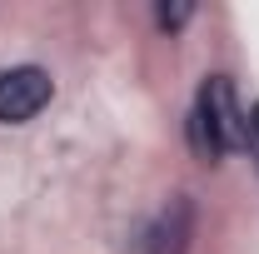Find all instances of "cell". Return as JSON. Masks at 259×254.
<instances>
[{"instance_id":"6da1fadb","label":"cell","mask_w":259,"mask_h":254,"mask_svg":"<svg viewBox=\"0 0 259 254\" xmlns=\"http://www.w3.org/2000/svg\"><path fill=\"white\" fill-rule=\"evenodd\" d=\"M50 95H55L50 70H40V65H10V70H0V125L35 120L50 105Z\"/></svg>"},{"instance_id":"7a4b0ae2","label":"cell","mask_w":259,"mask_h":254,"mask_svg":"<svg viewBox=\"0 0 259 254\" xmlns=\"http://www.w3.org/2000/svg\"><path fill=\"white\" fill-rule=\"evenodd\" d=\"M194 110L209 120V130L220 135V145L229 150H249L254 140H249V115L239 110V100H234V85H229L225 75H209L204 85H199V95H194Z\"/></svg>"},{"instance_id":"3957f363","label":"cell","mask_w":259,"mask_h":254,"mask_svg":"<svg viewBox=\"0 0 259 254\" xmlns=\"http://www.w3.org/2000/svg\"><path fill=\"white\" fill-rule=\"evenodd\" d=\"M190 239H194V204H190V194H175L135 234V254H190Z\"/></svg>"},{"instance_id":"277c9868","label":"cell","mask_w":259,"mask_h":254,"mask_svg":"<svg viewBox=\"0 0 259 254\" xmlns=\"http://www.w3.org/2000/svg\"><path fill=\"white\" fill-rule=\"evenodd\" d=\"M190 15H194V5H160V10H155V20H160L164 30H180Z\"/></svg>"},{"instance_id":"5b68a950","label":"cell","mask_w":259,"mask_h":254,"mask_svg":"<svg viewBox=\"0 0 259 254\" xmlns=\"http://www.w3.org/2000/svg\"><path fill=\"white\" fill-rule=\"evenodd\" d=\"M254 159H259V140H254Z\"/></svg>"}]
</instances>
